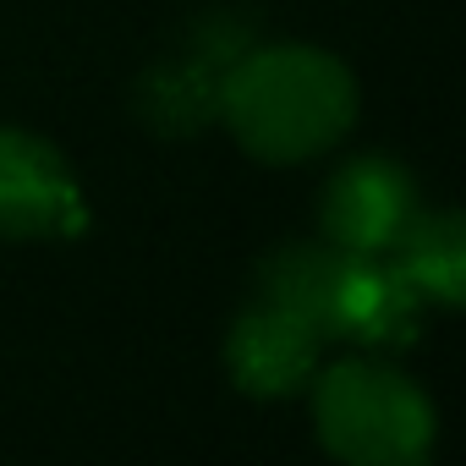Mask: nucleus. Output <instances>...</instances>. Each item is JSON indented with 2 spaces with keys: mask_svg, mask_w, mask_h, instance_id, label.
<instances>
[{
  "mask_svg": "<svg viewBox=\"0 0 466 466\" xmlns=\"http://www.w3.org/2000/svg\"><path fill=\"white\" fill-rule=\"evenodd\" d=\"M219 121L253 159L302 165L357 121V77L313 45H248L219 83Z\"/></svg>",
  "mask_w": 466,
  "mask_h": 466,
  "instance_id": "1",
  "label": "nucleus"
},
{
  "mask_svg": "<svg viewBox=\"0 0 466 466\" xmlns=\"http://www.w3.org/2000/svg\"><path fill=\"white\" fill-rule=\"evenodd\" d=\"M313 428L319 444L346 466H417L433 450L439 417L433 400L390 362L346 357L313 379Z\"/></svg>",
  "mask_w": 466,
  "mask_h": 466,
  "instance_id": "2",
  "label": "nucleus"
},
{
  "mask_svg": "<svg viewBox=\"0 0 466 466\" xmlns=\"http://www.w3.org/2000/svg\"><path fill=\"white\" fill-rule=\"evenodd\" d=\"M88 230L66 154L34 132L0 127V242H61Z\"/></svg>",
  "mask_w": 466,
  "mask_h": 466,
  "instance_id": "3",
  "label": "nucleus"
},
{
  "mask_svg": "<svg viewBox=\"0 0 466 466\" xmlns=\"http://www.w3.org/2000/svg\"><path fill=\"white\" fill-rule=\"evenodd\" d=\"M417 208H422L417 181L395 159L362 154L329 176L319 225H324L329 248H340L351 258H384L400 242V230L417 219Z\"/></svg>",
  "mask_w": 466,
  "mask_h": 466,
  "instance_id": "4",
  "label": "nucleus"
},
{
  "mask_svg": "<svg viewBox=\"0 0 466 466\" xmlns=\"http://www.w3.org/2000/svg\"><path fill=\"white\" fill-rule=\"evenodd\" d=\"M319 357H324V335L308 319H297L264 297H253L225 335V368L237 379V390L253 400L297 395L319 373Z\"/></svg>",
  "mask_w": 466,
  "mask_h": 466,
  "instance_id": "5",
  "label": "nucleus"
},
{
  "mask_svg": "<svg viewBox=\"0 0 466 466\" xmlns=\"http://www.w3.org/2000/svg\"><path fill=\"white\" fill-rule=\"evenodd\" d=\"M253 39L242 28H225V23H198L192 45L154 66L137 88V105H143V121L159 127V132H198L208 121H219V83L230 72V61H237Z\"/></svg>",
  "mask_w": 466,
  "mask_h": 466,
  "instance_id": "6",
  "label": "nucleus"
},
{
  "mask_svg": "<svg viewBox=\"0 0 466 466\" xmlns=\"http://www.w3.org/2000/svg\"><path fill=\"white\" fill-rule=\"evenodd\" d=\"M346 264L351 253L329 248V242H291L275 248L258 269V297L308 319L324 340H335L340 324V286H346Z\"/></svg>",
  "mask_w": 466,
  "mask_h": 466,
  "instance_id": "7",
  "label": "nucleus"
},
{
  "mask_svg": "<svg viewBox=\"0 0 466 466\" xmlns=\"http://www.w3.org/2000/svg\"><path fill=\"white\" fill-rule=\"evenodd\" d=\"M417 308L422 297L395 275L390 258H351L346 264V286H340V324L335 340H357V346H406L417 329Z\"/></svg>",
  "mask_w": 466,
  "mask_h": 466,
  "instance_id": "8",
  "label": "nucleus"
},
{
  "mask_svg": "<svg viewBox=\"0 0 466 466\" xmlns=\"http://www.w3.org/2000/svg\"><path fill=\"white\" fill-rule=\"evenodd\" d=\"M395 264V275L422 297V302H439V308H461L466 297V225L461 214L439 208H417V219L400 230V242L384 253Z\"/></svg>",
  "mask_w": 466,
  "mask_h": 466,
  "instance_id": "9",
  "label": "nucleus"
}]
</instances>
